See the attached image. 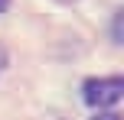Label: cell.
Segmentation results:
<instances>
[{
	"instance_id": "obj_1",
	"label": "cell",
	"mask_w": 124,
	"mask_h": 120,
	"mask_svg": "<svg viewBox=\"0 0 124 120\" xmlns=\"http://www.w3.org/2000/svg\"><path fill=\"white\" fill-rule=\"evenodd\" d=\"M124 94V78H92L85 81V104L92 107H111Z\"/></svg>"
},
{
	"instance_id": "obj_2",
	"label": "cell",
	"mask_w": 124,
	"mask_h": 120,
	"mask_svg": "<svg viewBox=\"0 0 124 120\" xmlns=\"http://www.w3.org/2000/svg\"><path fill=\"white\" fill-rule=\"evenodd\" d=\"M114 42H121V13L114 16Z\"/></svg>"
},
{
	"instance_id": "obj_3",
	"label": "cell",
	"mask_w": 124,
	"mask_h": 120,
	"mask_svg": "<svg viewBox=\"0 0 124 120\" xmlns=\"http://www.w3.org/2000/svg\"><path fill=\"white\" fill-rule=\"evenodd\" d=\"M95 120H121V114H98Z\"/></svg>"
},
{
	"instance_id": "obj_4",
	"label": "cell",
	"mask_w": 124,
	"mask_h": 120,
	"mask_svg": "<svg viewBox=\"0 0 124 120\" xmlns=\"http://www.w3.org/2000/svg\"><path fill=\"white\" fill-rule=\"evenodd\" d=\"M3 65H7V52L0 49V71H3Z\"/></svg>"
},
{
	"instance_id": "obj_5",
	"label": "cell",
	"mask_w": 124,
	"mask_h": 120,
	"mask_svg": "<svg viewBox=\"0 0 124 120\" xmlns=\"http://www.w3.org/2000/svg\"><path fill=\"white\" fill-rule=\"evenodd\" d=\"M7 6H10V0H0V13H3V10H7Z\"/></svg>"
},
{
	"instance_id": "obj_6",
	"label": "cell",
	"mask_w": 124,
	"mask_h": 120,
	"mask_svg": "<svg viewBox=\"0 0 124 120\" xmlns=\"http://www.w3.org/2000/svg\"><path fill=\"white\" fill-rule=\"evenodd\" d=\"M62 3H72V0H62Z\"/></svg>"
}]
</instances>
